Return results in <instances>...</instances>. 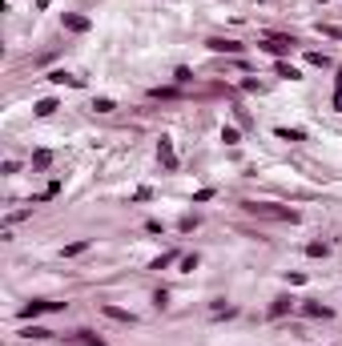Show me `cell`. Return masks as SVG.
<instances>
[{
  "label": "cell",
  "instance_id": "obj_6",
  "mask_svg": "<svg viewBox=\"0 0 342 346\" xmlns=\"http://www.w3.org/2000/svg\"><path fill=\"white\" fill-rule=\"evenodd\" d=\"M157 157L165 161V169H177V157H173V145H169V137H161V141H157Z\"/></svg>",
  "mask_w": 342,
  "mask_h": 346
},
{
  "label": "cell",
  "instance_id": "obj_17",
  "mask_svg": "<svg viewBox=\"0 0 342 346\" xmlns=\"http://www.w3.org/2000/svg\"><path fill=\"white\" fill-rule=\"evenodd\" d=\"M93 109H97V113H113L117 105L109 101V97H97V101H93Z\"/></svg>",
  "mask_w": 342,
  "mask_h": 346
},
{
  "label": "cell",
  "instance_id": "obj_4",
  "mask_svg": "<svg viewBox=\"0 0 342 346\" xmlns=\"http://www.w3.org/2000/svg\"><path fill=\"white\" fill-rule=\"evenodd\" d=\"M49 310H64V302H32L20 310V318H37V314H49Z\"/></svg>",
  "mask_w": 342,
  "mask_h": 346
},
{
  "label": "cell",
  "instance_id": "obj_19",
  "mask_svg": "<svg viewBox=\"0 0 342 346\" xmlns=\"http://www.w3.org/2000/svg\"><path fill=\"white\" fill-rule=\"evenodd\" d=\"M77 334H81V342H85V346H109V342H101L97 334H89V330H77Z\"/></svg>",
  "mask_w": 342,
  "mask_h": 346
},
{
  "label": "cell",
  "instance_id": "obj_11",
  "mask_svg": "<svg viewBox=\"0 0 342 346\" xmlns=\"http://www.w3.org/2000/svg\"><path fill=\"white\" fill-rule=\"evenodd\" d=\"M302 310H306L310 318H330V306H322V302H306Z\"/></svg>",
  "mask_w": 342,
  "mask_h": 346
},
{
  "label": "cell",
  "instance_id": "obj_5",
  "mask_svg": "<svg viewBox=\"0 0 342 346\" xmlns=\"http://www.w3.org/2000/svg\"><path fill=\"white\" fill-rule=\"evenodd\" d=\"M294 310V298H286V294H278L274 302H270V318H282V314H290Z\"/></svg>",
  "mask_w": 342,
  "mask_h": 346
},
{
  "label": "cell",
  "instance_id": "obj_20",
  "mask_svg": "<svg viewBox=\"0 0 342 346\" xmlns=\"http://www.w3.org/2000/svg\"><path fill=\"white\" fill-rule=\"evenodd\" d=\"M49 161H53V153H49V149H41V153H37V157H32V165H37V169H45V165H49Z\"/></svg>",
  "mask_w": 342,
  "mask_h": 346
},
{
  "label": "cell",
  "instance_id": "obj_22",
  "mask_svg": "<svg viewBox=\"0 0 342 346\" xmlns=\"http://www.w3.org/2000/svg\"><path fill=\"white\" fill-rule=\"evenodd\" d=\"M306 60H310V64H318V68H326V64H330V60L322 57V53H310V57H306Z\"/></svg>",
  "mask_w": 342,
  "mask_h": 346
},
{
  "label": "cell",
  "instance_id": "obj_16",
  "mask_svg": "<svg viewBox=\"0 0 342 346\" xmlns=\"http://www.w3.org/2000/svg\"><path fill=\"white\" fill-rule=\"evenodd\" d=\"M222 141H226V145H237V141H242V133H237L233 125H226V129H222Z\"/></svg>",
  "mask_w": 342,
  "mask_h": 346
},
{
  "label": "cell",
  "instance_id": "obj_18",
  "mask_svg": "<svg viewBox=\"0 0 342 346\" xmlns=\"http://www.w3.org/2000/svg\"><path fill=\"white\" fill-rule=\"evenodd\" d=\"M173 262H177V254H161V258H157V262H153V270H165V266H173Z\"/></svg>",
  "mask_w": 342,
  "mask_h": 346
},
{
  "label": "cell",
  "instance_id": "obj_14",
  "mask_svg": "<svg viewBox=\"0 0 342 346\" xmlns=\"http://www.w3.org/2000/svg\"><path fill=\"white\" fill-rule=\"evenodd\" d=\"M306 254H310V258H326V254H330V246H326V241H310V246H306Z\"/></svg>",
  "mask_w": 342,
  "mask_h": 346
},
{
  "label": "cell",
  "instance_id": "obj_7",
  "mask_svg": "<svg viewBox=\"0 0 342 346\" xmlns=\"http://www.w3.org/2000/svg\"><path fill=\"white\" fill-rule=\"evenodd\" d=\"M49 81H53V85H73V89H81V77H73V73H64V68L49 73Z\"/></svg>",
  "mask_w": 342,
  "mask_h": 346
},
{
  "label": "cell",
  "instance_id": "obj_21",
  "mask_svg": "<svg viewBox=\"0 0 342 346\" xmlns=\"http://www.w3.org/2000/svg\"><path fill=\"white\" fill-rule=\"evenodd\" d=\"M318 28H322L326 37H338V41H342V28H338V24H318Z\"/></svg>",
  "mask_w": 342,
  "mask_h": 346
},
{
  "label": "cell",
  "instance_id": "obj_9",
  "mask_svg": "<svg viewBox=\"0 0 342 346\" xmlns=\"http://www.w3.org/2000/svg\"><path fill=\"white\" fill-rule=\"evenodd\" d=\"M64 28H73V32H85V28H89V20H85V16H77V12H64Z\"/></svg>",
  "mask_w": 342,
  "mask_h": 346
},
{
  "label": "cell",
  "instance_id": "obj_10",
  "mask_svg": "<svg viewBox=\"0 0 342 346\" xmlns=\"http://www.w3.org/2000/svg\"><path fill=\"white\" fill-rule=\"evenodd\" d=\"M32 109H37V117H53L60 109L57 101H53V97H45V101H37V105H32Z\"/></svg>",
  "mask_w": 342,
  "mask_h": 346
},
{
  "label": "cell",
  "instance_id": "obj_12",
  "mask_svg": "<svg viewBox=\"0 0 342 346\" xmlns=\"http://www.w3.org/2000/svg\"><path fill=\"white\" fill-rule=\"evenodd\" d=\"M274 133H278L282 141H306V133H302V129H286V125H278Z\"/></svg>",
  "mask_w": 342,
  "mask_h": 346
},
{
  "label": "cell",
  "instance_id": "obj_3",
  "mask_svg": "<svg viewBox=\"0 0 342 346\" xmlns=\"http://www.w3.org/2000/svg\"><path fill=\"white\" fill-rule=\"evenodd\" d=\"M206 49H214V53H229V57H237V53H242V45H237V41H226V37H210V41H206Z\"/></svg>",
  "mask_w": 342,
  "mask_h": 346
},
{
  "label": "cell",
  "instance_id": "obj_1",
  "mask_svg": "<svg viewBox=\"0 0 342 346\" xmlns=\"http://www.w3.org/2000/svg\"><path fill=\"white\" fill-rule=\"evenodd\" d=\"M246 205V214H254V218H274V222H298V214L294 210H286V205H270V201H242Z\"/></svg>",
  "mask_w": 342,
  "mask_h": 346
},
{
  "label": "cell",
  "instance_id": "obj_8",
  "mask_svg": "<svg viewBox=\"0 0 342 346\" xmlns=\"http://www.w3.org/2000/svg\"><path fill=\"white\" fill-rule=\"evenodd\" d=\"M101 314H105V318H113V322H129V326L137 322V318H133L129 310H117V306H101Z\"/></svg>",
  "mask_w": 342,
  "mask_h": 346
},
{
  "label": "cell",
  "instance_id": "obj_15",
  "mask_svg": "<svg viewBox=\"0 0 342 346\" xmlns=\"http://www.w3.org/2000/svg\"><path fill=\"white\" fill-rule=\"evenodd\" d=\"M278 77H286V81H298L302 73H298L294 64H286V60H278Z\"/></svg>",
  "mask_w": 342,
  "mask_h": 346
},
{
  "label": "cell",
  "instance_id": "obj_13",
  "mask_svg": "<svg viewBox=\"0 0 342 346\" xmlns=\"http://www.w3.org/2000/svg\"><path fill=\"white\" fill-rule=\"evenodd\" d=\"M85 250H89V237H81V241L64 246V258H77V254H85Z\"/></svg>",
  "mask_w": 342,
  "mask_h": 346
},
{
  "label": "cell",
  "instance_id": "obj_2",
  "mask_svg": "<svg viewBox=\"0 0 342 346\" xmlns=\"http://www.w3.org/2000/svg\"><path fill=\"white\" fill-rule=\"evenodd\" d=\"M294 45H298L294 37H262V49H266V53H274V57H286Z\"/></svg>",
  "mask_w": 342,
  "mask_h": 346
}]
</instances>
